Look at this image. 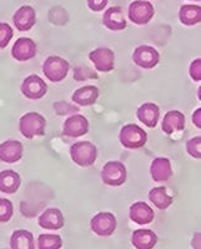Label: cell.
I'll return each instance as SVG.
<instances>
[{"mask_svg":"<svg viewBox=\"0 0 201 249\" xmlns=\"http://www.w3.org/2000/svg\"><path fill=\"white\" fill-rule=\"evenodd\" d=\"M45 128H47V120L36 111L25 113L19 120V132L26 139L43 137L45 134Z\"/></svg>","mask_w":201,"mask_h":249,"instance_id":"6da1fadb","label":"cell"},{"mask_svg":"<svg viewBox=\"0 0 201 249\" xmlns=\"http://www.w3.org/2000/svg\"><path fill=\"white\" fill-rule=\"evenodd\" d=\"M70 158L79 167H91L98 158V148L91 142H76L70 147Z\"/></svg>","mask_w":201,"mask_h":249,"instance_id":"7a4b0ae2","label":"cell"},{"mask_svg":"<svg viewBox=\"0 0 201 249\" xmlns=\"http://www.w3.org/2000/svg\"><path fill=\"white\" fill-rule=\"evenodd\" d=\"M119 141L126 149H139L143 148L148 142V134L136 124H125L120 129Z\"/></svg>","mask_w":201,"mask_h":249,"instance_id":"3957f363","label":"cell"},{"mask_svg":"<svg viewBox=\"0 0 201 249\" xmlns=\"http://www.w3.org/2000/svg\"><path fill=\"white\" fill-rule=\"evenodd\" d=\"M70 71L67 60L60 56H48L43 63V74L51 83H59L64 80Z\"/></svg>","mask_w":201,"mask_h":249,"instance_id":"277c9868","label":"cell"},{"mask_svg":"<svg viewBox=\"0 0 201 249\" xmlns=\"http://www.w3.org/2000/svg\"><path fill=\"white\" fill-rule=\"evenodd\" d=\"M100 177L104 184L109 187H120L128 179V170L121 161L110 160L104 164Z\"/></svg>","mask_w":201,"mask_h":249,"instance_id":"5b68a950","label":"cell"},{"mask_svg":"<svg viewBox=\"0 0 201 249\" xmlns=\"http://www.w3.org/2000/svg\"><path fill=\"white\" fill-rule=\"evenodd\" d=\"M155 9L152 4L146 0H136L129 5L128 17L131 23L136 25H146L154 18Z\"/></svg>","mask_w":201,"mask_h":249,"instance_id":"8992f818","label":"cell"},{"mask_svg":"<svg viewBox=\"0 0 201 249\" xmlns=\"http://www.w3.org/2000/svg\"><path fill=\"white\" fill-rule=\"evenodd\" d=\"M117 218L110 212H100L90 220L91 231L99 237H110L117 229Z\"/></svg>","mask_w":201,"mask_h":249,"instance_id":"52a82bcc","label":"cell"},{"mask_svg":"<svg viewBox=\"0 0 201 249\" xmlns=\"http://www.w3.org/2000/svg\"><path fill=\"white\" fill-rule=\"evenodd\" d=\"M21 94L30 100H39L48 93V84L36 74H30L23 80L20 87Z\"/></svg>","mask_w":201,"mask_h":249,"instance_id":"ba28073f","label":"cell"},{"mask_svg":"<svg viewBox=\"0 0 201 249\" xmlns=\"http://www.w3.org/2000/svg\"><path fill=\"white\" fill-rule=\"evenodd\" d=\"M89 60L100 73H109L115 67V54L109 48H96L89 53Z\"/></svg>","mask_w":201,"mask_h":249,"instance_id":"9c48e42d","label":"cell"},{"mask_svg":"<svg viewBox=\"0 0 201 249\" xmlns=\"http://www.w3.org/2000/svg\"><path fill=\"white\" fill-rule=\"evenodd\" d=\"M133 62L143 69H152L160 62V54L150 45H140L133 53Z\"/></svg>","mask_w":201,"mask_h":249,"instance_id":"30bf717a","label":"cell"},{"mask_svg":"<svg viewBox=\"0 0 201 249\" xmlns=\"http://www.w3.org/2000/svg\"><path fill=\"white\" fill-rule=\"evenodd\" d=\"M89 133V120L82 114H73L67 118L63 125V134L69 138H79Z\"/></svg>","mask_w":201,"mask_h":249,"instance_id":"8fae6325","label":"cell"},{"mask_svg":"<svg viewBox=\"0 0 201 249\" xmlns=\"http://www.w3.org/2000/svg\"><path fill=\"white\" fill-rule=\"evenodd\" d=\"M38 52V47L35 41L30 38H19L12 48V56L17 62H28L34 58Z\"/></svg>","mask_w":201,"mask_h":249,"instance_id":"7c38bea8","label":"cell"},{"mask_svg":"<svg viewBox=\"0 0 201 249\" xmlns=\"http://www.w3.org/2000/svg\"><path fill=\"white\" fill-rule=\"evenodd\" d=\"M23 144L15 139H9L0 144V161L14 164L23 158Z\"/></svg>","mask_w":201,"mask_h":249,"instance_id":"4fadbf2b","label":"cell"},{"mask_svg":"<svg viewBox=\"0 0 201 249\" xmlns=\"http://www.w3.org/2000/svg\"><path fill=\"white\" fill-rule=\"evenodd\" d=\"M36 23V14L34 8L23 5L13 15V24L19 32H29Z\"/></svg>","mask_w":201,"mask_h":249,"instance_id":"5bb4252c","label":"cell"},{"mask_svg":"<svg viewBox=\"0 0 201 249\" xmlns=\"http://www.w3.org/2000/svg\"><path fill=\"white\" fill-rule=\"evenodd\" d=\"M129 218L135 224L145 226V224H150L154 220L155 213L148 203L135 202L129 208Z\"/></svg>","mask_w":201,"mask_h":249,"instance_id":"9a60e30c","label":"cell"},{"mask_svg":"<svg viewBox=\"0 0 201 249\" xmlns=\"http://www.w3.org/2000/svg\"><path fill=\"white\" fill-rule=\"evenodd\" d=\"M38 224L48 231H59L64 227V214L58 208H49L44 211L38 218Z\"/></svg>","mask_w":201,"mask_h":249,"instance_id":"2e32d148","label":"cell"},{"mask_svg":"<svg viewBox=\"0 0 201 249\" xmlns=\"http://www.w3.org/2000/svg\"><path fill=\"white\" fill-rule=\"evenodd\" d=\"M136 118L148 128H155L160 119V108L155 103H144L137 108Z\"/></svg>","mask_w":201,"mask_h":249,"instance_id":"e0dca14e","label":"cell"},{"mask_svg":"<svg viewBox=\"0 0 201 249\" xmlns=\"http://www.w3.org/2000/svg\"><path fill=\"white\" fill-rule=\"evenodd\" d=\"M100 90L95 85H84L82 88L76 89L71 95V100L79 107L94 106L96 100L99 99Z\"/></svg>","mask_w":201,"mask_h":249,"instance_id":"ac0fdd59","label":"cell"},{"mask_svg":"<svg viewBox=\"0 0 201 249\" xmlns=\"http://www.w3.org/2000/svg\"><path fill=\"white\" fill-rule=\"evenodd\" d=\"M102 24L113 32H120L126 28V19L120 6H111L102 14Z\"/></svg>","mask_w":201,"mask_h":249,"instance_id":"d6986e66","label":"cell"},{"mask_svg":"<svg viewBox=\"0 0 201 249\" xmlns=\"http://www.w3.org/2000/svg\"><path fill=\"white\" fill-rule=\"evenodd\" d=\"M184 128H185V115L180 110L166 111L161 122V130L165 134L171 135L176 132H181Z\"/></svg>","mask_w":201,"mask_h":249,"instance_id":"ffe728a7","label":"cell"},{"mask_svg":"<svg viewBox=\"0 0 201 249\" xmlns=\"http://www.w3.org/2000/svg\"><path fill=\"white\" fill-rule=\"evenodd\" d=\"M150 174L154 182L164 183L168 182L172 176L171 161L168 158H155L150 165Z\"/></svg>","mask_w":201,"mask_h":249,"instance_id":"44dd1931","label":"cell"},{"mask_svg":"<svg viewBox=\"0 0 201 249\" xmlns=\"http://www.w3.org/2000/svg\"><path fill=\"white\" fill-rule=\"evenodd\" d=\"M157 240L156 233L151 229H137L131 235V244L135 249H152Z\"/></svg>","mask_w":201,"mask_h":249,"instance_id":"7402d4cb","label":"cell"},{"mask_svg":"<svg viewBox=\"0 0 201 249\" xmlns=\"http://www.w3.org/2000/svg\"><path fill=\"white\" fill-rule=\"evenodd\" d=\"M21 184L20 176L12 169L0 172V192L5 194H14L19 191Z\"/></svg>","mask_w":201,"mask_h":249,"instance_id":"603a6c76","label":"cell"},{"mask_svg":"<svg viewBox=\"0 0 201 249\" xmlns=\"http://www.w3.org/2000/svg\"><path fill=\"white\" fill-rule=\"evenodd\" d=\"M179 20L186 27H194L201 21V6L196 4H184L179 10Z\"/></svg>","mask_w":201,"mask_h":249,"instance_id":"cb8c5ba5","label":"cell"},{"mask_svg":"<svg viewBox=\"0 0 201 249\" xmlns=\"http://www.w3.org/2000/svg\"><path fill=\"white\" fill-rule=\"evenodd\" d=\"M10 249H35L34 235L26 229H17L10 237Z\"/></svg>","mask_w":201,"mask_h":249,"instance_id":"d4e9b609","label":"cell"},{"mask_svg":"<svg viewBox=\"0 0 201 249\" xmlns=\"http://www.w3.org/2000/svg\"><path fill=\"white\" fill-rule=\"evenodd\" d=\"M149 200L160 211H165L172 204V196L168 193L165 187H155L150 189Z\"/></svg>","mask_w":201,"mask_h":249,"instance_id":"484cf974","label":"cell"},{"mask_svg":"<svg viewBox=\"0 0 201 249\" xmlns=\"http://www.w3.org/2000/svg\"><path fill=\"white\" fill-rule=\"evenodd\" d=\"M63 247V239L58 234H40L38 238L39 249H60Z\"/></svg>","mask_w":201,"mask_h":249,"instance_id":"4316f807","label":"cell"},{"mask_svg":"<svg viewBox=\"0 0 201 249\" xmlns=\"http://www.w3.org/2000/svg\"><path fill=\"white\" fill-rule=\"evenodd\" d=\"M14 214V205L6 198H0V223H8Z\"/></svg>","mask_w":201,"mask_h":249,"instance_id":"83f0119b","label":"cell"},{"mask_svg":"<svg viewBox=\"0 0 201 249\" xmlns=\"http://www.w3.org/2000/svg\"><path fill=\"white\" fill-rule=\"evenodd\" d=\"M14 32L10 24L0 23V49H5L12 40Z\"/></svg>","mask_w":201,"mask_h":249,"instance_id":"f1b7e54d","label":"cell"},{"mask_svg":"<svg viewBox=\"0 0 201 249\" xmlns=\"http://www.w3.org/2000/svg\"><path fill=\"white\" fill-rule=\"evenodd\" d=\"M186 152L195 159L201 158V137H194L186 142Z\"/></svg>","mask_w":201,"mask_h":249,"instance_id":"f546056e","label":"cell"},{"mask_svg":"<svg viewBox=\"0 0 201 249\" xmlns=\"http://www.w3.org/2000/svg\"><path fill=\"white\" fill-rule=\"evenodd\" d=\"M54 110L58 115H67L78 113L79 107H74L67 102H55L54 103Z\"/></svg>","mask_w":201,"mask_h":249,"instance_id":"4dcf8cb0","label":"cell"},{"mask_svg":"<svg viewBox=\"0 0 201 249\" xmlns=\"http://www.w3.org/2000/svg\"><path fill=\"white\" fill-rule=\"evenodd\" d=\"M189 75L194 82H201V58L192 60L189 67Z\"/></svg>","mask_w":201,"mask_h":249,"instance_id":"1f68e13d","label":"cell"},{"mask_svg":"<svg viewBox=\"0 0 201 249\" xmlns=\"http://www.w3.org/2000/svg\"><path fill=\"white\" fill-rule=\"evenodd\" d=\"M108 0H87V6L93 12H100L108 5Z\"/></svg>","mask_w":201,"mask_h":249,"instance_id":"d6a6232c","label":"cell"},{"mask_svg":"<svg viewBox=\"0 0 201 249\" xmlns=\"http://www.w3.org/2000/svg\"><path fill=\"white\" fill-rule=\"evenodd\" d=\"M191 119H192V123H194V125L200 129L201 128V108H198L195 111H194V113H192Z\"/></svg>","mask_w":201,"mask_h":249,"instance_id":"836d02e7","label":"cell"},{"mask_svg":"<svg viewBox=\"0 0 201 249\" xmlns=\"http://www.w3.org/2000/svg\"><path fill=\"white\" fill-rule=\"evenodd\" d=\"M201 234L200 233H195V235L191 239V246L194 249H201Z\"/></svg>","mask_w":201,"mask_h":249,"instance_id":"e575fe53","label":"cell"}]
</instances>
